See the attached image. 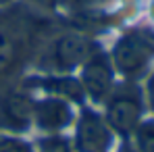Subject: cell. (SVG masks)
Wrapping results in <instances>:
<instances>
[{"label": "cell", "mask_w": 154, "mask_h": 152, "mask_svg": "<svg viewBox=\"0 0 154 152\" xmlns=\"http://www.w3.org/2000/svg\"><path fill=\"white\" fill-rule=\"evenodd\" d=\"M44 88L52 92V94H60V96H67L71 100L79 102L83 98V88L81 83L71 79V77H50L44 81Z\"/></svg>", "instance_id": "cell-8"}, {"label": "cell", "mask_w": 154, "mask_h": 152, "mask_svg": "<svg viewBox=\"0 0 154 152\" xmlns=\"http://www.w3.org/2000/svg\"><path fill=\"white\" fill-rule=\"evenodd\" d=\"M33 123V102L27 94L6 92L0 96V129L25 131Z\"/></svg>", "instance_id": "cell-5"}, {"label": "cell", "mask_w": 154, "mask_h": 152, "mask_svg": "<svg viewBox=\"0 0 154 152\" xmlns=\"http://www.w3.org/2000/svg\"><path fill=\"white\" fill-rule=\"evenodd\" d=\"M73 115L69 104L60 98H44L40 102H33V123L40 129L58 131L71 123Z\"/></svg>", "instance_id": "cell-7"}, {"label": "cell", "mask_w": 154, "mask_h": 152, "mask_svg": "<svg viewBox=\"0 0 154 152\" xmlns=\"http://www.w3.org/2000/svg\"><path fill=\"white\" fill-rule=\"evenodd\" d=\"M152 46L137 33H127L117 40L112 48V63L119 73L123 75H137L150 60Z\"/></svg>", "instance_id": "cell-1"}, {"label": "cell", "mask_w": 154, "mask_h": 152, "mask_svg": "<svg viewBox=\"0 0 154 152\" xmlns=\"http://www.w3.org/2000/svg\"><path fill=\"white\" fill-rule=\"evenodd\" d=\"M148 100H150V106H152V110H154V75L148 81Z\"/></svg>", "instance_id": "cell-13"}, {"label": "cell", "mask_w": 154, "mask_h": 152, "mask_svg": "<svg viewBox=\"0 0 154 152\" xmlns=\"http://www.w3.org/2000/svg\"><path fill=\"white\" fill-rule=\"evenodd\" d=\"M17 60V42L0 25V73H6Z\"/></svg>", "instance_id": "cell-9"}, {"label": "cell", "mask_w": 154, "mask_h": 152, "mask_svg": "<svg viewBox=\"0 0 154 152\" xmlns=\"http://www.w3.org/2000/svg\"><path fill=\"white\" fill-rule=\"evenodd\" d=\"M0 152H31L29 144L13 138H0Z\"/></svg>", "instance_id": "cell-11"}, {"label": "cell", "mask_w": 154, "mask_h": 152, "mask_svg": "<svg viewBox=\"0 0 154 152\" xmlns=\"http://www.w3.org/2000/svg\"><path fill=\"white\" fill-rule=\"evenodd\" d=\"M75 144L79 152H104L110 146V131L94 110H83L77 123Z\"/></svg>", "instance_id": "cell-6"}, {"label": "cell", "mask_w": 154, "mask_h": 152, "mask_svg": "<svg viewBox=\"0 0 154 152\" xmlns=\"http://www.w3.org/2000/svg\"><path fill=\"white\" fill-rule=\"evenodd\" d=\"M140 115H142V100L135 90H121L108 100L106 121L115 131L123 135L137 129Z\"/></svg>", "instance_id": "cell-2"}, {"label": "cell", "mask_w": 154, "mask_h": 152, "mask_svg": "<svg viewBox=\"0 0 154 152\" xmlns=\"http://www.w3.org/2000/svg\"><path fill=\"white\" fill-rule=\"evenodd\" d=\"M33 4L42 6V8H54L56 6V0H31Z\"/></svg>", "instance_id": "cell-12"}, {"label": "cell", "mask_w": 154, "mask_h": 152, "mask_svg": "<svg viewBox=\"0 0 154 152\" xmlns=\"http://www.w3.org/2000/svg\"><path fill=\"white\" fill-rule=\"evenodd\" d=\"M137 150L140 152H154V123H144L135 129Z\"/></svg>", "instance_id": "cell-10"}, {"label": "cell", "mask_w": 154, "mask_h": 152, "mask_svg": "<svg viewBox=\"0 0 154 152\" xmlns=\"http://www.w3.org/2000/svg\"><path fill=\"white\" fill-rule=\"evenodd\" d=\"M92 42L79 33H63L54 40L50 48V60L54 69L58 71H71L73 67L85 63L92 56Z\"/></svg>", "instance_id": "cell-3"}, {"label": "cell", "mask_w": 154, "mask_h": 152, "mask_svg": "<svg viewBox=\"0 0 154 152\" xmlns=\"http://www.w3.org/2000/svg\"><path fill=\"white\" fill-rule=\"evenodd\" d=\"M6 2H11V0H0V6H2V4H6Z\"/></svg>", "instance_id": "cell-14"}, {"label": "cell", "mask_w": 154, "mask_h": 152, "mask_svg": "<svg viewBox=\"0 0 154 152\" xmlns=\"http://www.w3.org/2000/svg\"><path fill=\"white\" fill-rule=\"evenodd\" d=\"M81 88L96 102L106 100L112 92V69L104 54H92L81 71Z\"/></svg>", "instance_id": "cell-4"}]
</instances>
